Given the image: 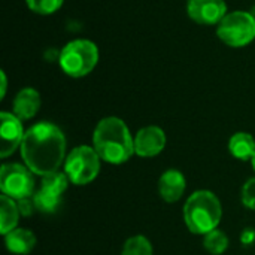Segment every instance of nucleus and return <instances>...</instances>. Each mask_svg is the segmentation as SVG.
<instances>
[{
	"label": "nucleus",
	"instance_id": "obj_1",
	"mask_svg": "<svg viewBox=\"0 0 255 255\" xmlns=\"http://www.w3.org/2000/svg\"><path fill=\"white\" fill-rule=\"evenodd\" d=\"M25 166L39 176L57 173L66 154V137L52 123H37L30 127L19 146Z\"/></svg>",
	"mask_w": 255,
	"mask_h": 255
},
{
	"label": "nucleus",
	"instance_id": "obj_2",
	"mask_svg": "<svg viewBox=\"0 0 255 255\" xmlns=\"http://www.w3.org/2000/svg\"><path fill=\"white\" fill-rule=\"evenodd\" d=\"M93 148L99 157L111 164H123L134 152V139L126 123L117 117L103 118L94 128Z\"/></svg>",
	"mask_w": 255,
	"mask_h": 255
},
{
	"label": "nucleus",
	"instance_id": "obj_3",
	"mask_svg": "<svg viewBox=\"0 0 255 255\" xmlns=\"http://www.w3.org/2000/svg\"><path fill=\"white\" fill-rule=\"evenodd\" d=\"M223 209L220 199L208 190L193 193L184 205V220L188 230L194 235H208L221 221Z\"/></svg>",
	"mask_w": 255,
	"mask_h": 255
},
{
	"label": "nucleus",
	"instance_id": "obj_4",
	"mask_svg": "<svg viewBox=\"0 0 255 255\" xmlns=\"http://www.w3.org/2000/svg\"><path fill=\"white\" fill-rule=\"evenodd\" d=\"M60 66L72 78L87 76L99 63V48L88 39H75L60 52Z\"/></svg>",
	"mask_w": 255,
	"mask_h": 255
},
{
	"label": "nucleus",
	"instance_id": "obj_5",
	"mask_svg": "<svg viewBox=\"0 0 255 255\" xmlns=\"http://www.w3.org/2000/svg\"><path fill=\"white\" fill-rule=\"evenodd\" d=\"M100 157L93 146L81 145L72 149L64 160V173L75 185H87L100 172Z\"/></svg>",
	"mask_w": 255,
	"mask_h": 255
},
{
	"label": "nucleus",
	"instance_id": "obj_6",
	"mask_svg": "<svg viewBox=\"0 0 255 255\" xmlns=\"http://www.w3.org/2000/svg\"><path fill=\"white\" fill-rule=\"evenodd\" d=\"M218 37L232 48H242L255 39V19L250 12H229L217 27Z\"/></svg>",
	"mask_w": 255,
	"mask_h": 255
},
{
	"label": "nucleus",
	"instance_id": "obj_7",
	"mask_svg": "<svg viewBox=\"0 0 255 255\" xmlns=\"http://www.w3.org/2000/svg\"><path fill=\"white\" fill-rule=\"evenodd\" d=\"M34 173L22 164L7 163L0 169V190L4 196L21 200L34 194Z\"/></svg>",
	"mask_w": 255,
	"mask_h": 255
},
{
	"label": "nucleus",
	"instance_id": "obj_8",
	"mask_svg": "<svg viewBox=\"0 0 255 255\" xmlns=\"http://www.w3.org/2000/svg\"><path fill=\"white\" fill-rule=\"evenodd\" d=\"M69 178L66 173H52L42 178L39 190L34 191L31 196L36 205V211L43 214H54L63 199V194L66 193L69 187Z\"/></svg>",
	"mask_w": 255,
	"mask_h": 255
},
{
	"label": "nucleus",
	"instance_id": "obj_9",
	"mask_svg": "<svg viewBox=\"0 0 255 255\" xmlns=\"http://www.w3.org/2000/svg\"><path fill=\"white\" fill-rule=\"evenodd\" d=\"M188 16L202 25H218L229 13L224 0H188Z\"/></svg>",
	"mask_w": 255,
	"mask_h": 255
},
{
	"label": "nucleus",
	"instance_id": "obj_10",
	"mask_svg": "<svg viewBox=\"0 0 255 255\" xmlns=\"http://www.w3.org/2000/svg\"><path fill=\"white\" fill-rule=\"evenodd\" d=\"M0 137H1V146H0V157L6 158L15 152L16 148L21 146L24 139V128L21 124V120L10 112H1L0 114Z\"/></svg>",
	"mask_w": 255,
	"mask_h": 255
},
{
	"label": "nucleus",
	"instance_id": "obj_11",
	"mask_svg": "<svg viewBox=\"0 0 255 255\" xmlns=\"http://www.w3.org/2000/svg\"><path fill=\"white\" fill-rule=\"evenodd\" d=\"M166 146V134L157 126H148L134 136V152L139 157L151 158L158 155Z\"/></svg>",
	"mask_w": 255,
	"mask_h": 255
},
{
	"label": "nucleus",
	"instance_id": "obj_12",
	"mask_svg": "<svg viewBox=\"0 0 255 255\" xmlns=\"http://www.w3.org/2000/svg\"><path fill=\"white\" fill-rule=\"evenodd\" d=\"M185 188H187L185 176L176 169H169L160 176L158 193H160L161 199L167 203L178 202L184 196Z\"/></svg>",
	"mask_w": 255,
	"mask_h": 255
},
{
	"label": "nucleus",
	"instance_id": "obj_13",
	"mask_svg": "<svg viewBox=\"0 0 255 255\" xmlns=\"http://www.w3.org/2000/svg\"><path fill=\"white\" fill-rule=\"evenodd\" d=\"M40 109V96L34 88H22L13 99V112L21 121L31 120Z\"/></svg>",
	"mask_w": 255,
	"mask_h": 255
},
{
	"label": "nucleus",
	"instance_id": "obj_14",
	"mask_svg": "<svg viewBox=\"0 0 255 255\" xmlns=\"http://www.w3.org/2000/svg\"><path fill=\"white\" fill-rule=\"evenodd\" d=\"M4 244L9 253L18 255H27L36 247V236L28 229H13L4 235Z\"/></svg>",
	"mask_w": 255,
	"mask_h": 255
},
{
	"label": "nucleus",
	"instance_id": "obj_15",
	"mask_svg": "<svg viewBox=\"0 0 255 255\" xmlns=\"http://www.w3.org/2000/svg\"><path fill=\"white\" fill-rule=\"evenodd\" d=\"M229 149L232 155L238 160L242 161L253 160V157L255 155V139L253 137V134L245 131L235 133L229 142Z\"/></svg>",
	"mask_w": 255,
	"mask_h": 255
},
{
	"label": "nucleus",
	"instance_id": "obj_16",
	"mask_svg": "<svg viewBox=\"0 0 255 255\" xmlns=\"http://www.w3.org/2000/svg\"><path fill=\"white\" fill-rule=\"evenodd\" d=\"M19 215L21 214H19L16 200L3 194L0 197V233L7 235L9 232L16 229Z\"/></svg>",
	"mask_w": 255,
	"mask_h": 255
},
{
	"label": "nucleus",
	"instance_id": "obj_17",
	"mask_svg": "<svg viewBox=\"0 0 255 255\" xmlns=\"http://www.w3.org/2000/svg\"><path fill=\"white\" fill-rule=\"evenodd\" d=\"M203 245L209 254L221 255L224 254L226 250L229 248V238L224 232L215 229V230L209 232L208 235H205Z\"/></svg>",
	"mask_w": 255,
	"mask_h": 255
},
{
	"label": "nucleus",
	"instance_id": "obj_18",
	"mask_svg": "<svg viewBox=\"0 0 255 255\" xmlns=\"http://www.w3.org/2000/svg\"><path fill=\"white\" fill-rule=\"evenodd\" d=\"M121 255H154V251L145 236H133L126 241Z\"/></svg>",
	"mask_w": 255,
	"mask_h": 255
},
{
	"label": "nucleus",
	"instance_id": "obj_19",
	"mask_svg": "<svg viewBox=\"0 0 255 255\" xmlns=\"http://www.w3.org/2000/svg\"><path fill=\"white\" fill-rule=\"evenodd\" d=\"M64 0H25L28 9L39 15H51L63 6Z\"/></svg>",
	"mask_w": 255,
	"mask_h": 255
},
{
	"label": "nucleus",
	"instance_id": "obj_20",
	"mask_svg": "<svg viewBox=\"0 0 255 255\" xmlns=\"http://www.w3.org/2000/svg\"><path fill=\"white\" fill-rule=\"evenodd\" d=\"M242 203L248 209L255 211V178H251L245 182L242 188Z\"/></svg>",
	"mask_w": 255,
	"mask_h": 255
},
{
	"label": "nucleus",
	"instance_id": "obj_21",
	"mask_svg": "<svg viewBox=\"0 0 255 255\" xmlns=\"http://www.w3.org/2000/svg\"><path fill=\"white\" fill-rule=\"evenodd\" d=\"M16 205H18L19 214L24 215V217H30V215L36 211V205H34L33 197H27V199L16 200Z\"/></svg>",
	"mask_w": 255,
	"mask_h": 255
},
{
	"label": "nucleus",
	"instance_id": "obj_22",
	"mask_svg": "<svg viewBox=\"0 0 255 255\" xmlns=\"http://www.w3.org/2000/svg\"><path fill=\"white\" fill-rule=\"evenodd\" d=\"M0 78H1V90H0V99H3L6 96V87H7V79H6V73L4 70L0 72Z\"/></svg>",
	"mask_w": 255,
	"mask_h": 255
},
{
	"label": "nucleus",
	"instance_id": "obj_23",
	"mask_svg": "<svg viewBox=\"0 0 255 255\" xmlns=\"http://www.w3.org/2000/svg\"><path fill=\"white\" fill-rule=\"evenodd\" d=\"M250 13L253 15V18H254V19H255V6H253V7H251V10H250Z\"/></svg>",
	"mask_w": 255,
	"mask_h": 255
},
{
	"label": "nucleus",
	"instance_id": "obj_24",
	"mask_svg": "<svg viewBox=\"0 0 255 255\" xmlns=\"http://www.w3.org/2000/svg\"><path fill=\"white\" fill-rule=\"evenodd\" d=\"M251 161H253V167H254V170H255V155L253 157V160H251Z\"/></svg>",
	"mask_w": 255,
	"mask_h": 255
}]
</instances>
